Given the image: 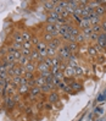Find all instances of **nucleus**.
<instances>
[{
  "label": "nucleus",
  "instance_id": "nucleus-23",
  "mask_svg": "<svg viewBox=\"0 0 106 121\" xmlns=\"http://www.w3.org/2000/svg\"><path fill=\"white\" fill-rule=\"evenodd\" d=\"M21 78H22V76H13V77H11V83H12L13 87H20Z\"/></svg>",
  "mask_w": 106,
  "mask_h": 121
},
{
  "label": "nucleus",
  "instance_id": "nucleus-6",
  "mask_svg": "<svg viewBox=\"0 0 106 121\" xmlns=\"http://www.w3.org/2000/svg\"><path fill=\"white\" fill-rule=\"evenodd\" d=\"M59 17H60V15H57L56 12H54V11L49 12V15H48V17H46V23H53V25H55L56 22H57Z\"/></svg>",
  "mask_w": 106,
  "mask_h": 121
},
{
  "label": "nucleus",
  "instance_id": "nucleus-2",
  "mask_svg": "<svg viewBox=\"0 0 106 121\" xmlns=\"http://www.w3.org/2000/svg\"><path fill=\"white\" fill-rule=\"evenodd\" d=\"M59 102H60V94H59V92L51 91L50 93H49V95H48V103L55 104V103H59Z\"/></svg>",
  "mask_w": 106,
  "mask_h": 121
},
{
  "label": "nucleus",
  "instance_id": "nucleus-14",
  "mask_svg": "<svg viewBox=\"0 0 106 121\" xmlns=\"http://www.w3.org/2000/svg\"><path fill=\"white\" fill-rule=\"evenodd\" d=\"M40 91H41V93H44V94H46V93L49 94L51 91H55V87L53 86L51 83H45L44 86L40 88Z\"/></svg>",
  "mask_w": 106,
  "mask_h": 121
},
{
  "label": "nucleus",
  "instance_id": "nucleus-12",
  "mask_svg": "<svg viewBox=\"0 0 106 121\" xmlns=\"http://www.w3.org/2000/svg\"><path fill=\"white\" fill-rule=\"evenodd\" d=\"M62 73H63V77H73L74 78V69L67 65V67L62 71Z\"/></svg>",
  "mask_w": 106,
  "mask_h": 121
},
{
  "label": "nucleus",
  "instance_id": "nucleus-52",
  "mask_svg": "<svg viewBox=\"0 0 106 121\" xmlns=\"http://www.w3.org/2000/svg\"><path fill=\"white\" fill-rule=\"evenodd\" d=\"M78 121H81V120H78Z\"/></svg>",
  "mask_w": 106,
  "mask_h": 121
},
{
  "label": "nucleus",
  "instance_id": "nucleus-11",
  "mask_svg": "<svg viewBox=\"0 0 106 121\" xmlns=\"http://www.w3.org/2000/svg\"><path fill=\"white\" fill-rule=\"evenodd\" d=\"M41 94V91H40V88L39 87H32L31 89H29V97L32 98V99H34V98H37V97H39Z\"/></svg>",
  "mask_w": 106,
  "mask_h": 121
},
{
  "label": "nucleus",
  "instance_id": "nucleus-1",
  "mask_svg": "<svg viewBox=\"0 0 106 121\" xmlns=\"http://www.w3.org/2000/svg\"><path fill=\"white\" fill-rule=\"evenodd\" d=\"M71 50L68 49V47H67V44L66 43H63L59 49H57V56L62 60V61H66V62H68V60H69V58H71Z\"/></svg>",
  "mask_w": 106,
  "mask_h": 121
},
{
  "label": "nucleus",
  "instance_id": "nucleus-20",
  "mask_svg": "<svg viewBox=\"0 0 106 121\" xmlns=\"http://www.w3.org/2000/svg\"><path fill=\"white\" fill-rule=\"evenodd\" d=\"M37 71H39V73H41V72H45V71H50V69H49L44 64V61H43V62H38L37 64Z\"/></svg>",
  "mask_w": 106,
  "mask_h": 121
},
{
  "label": "nucleus",
  "instance_id": "nucleus-41",
  "mask_svg": "<svg viewBox=\"0 0 106 121\" xmlns=\"http://www.w3.org/2000/svg\"><path fill=\"white\" fill-rule=\"evenodd\" d=\"M65 93H69V94H73V91H72V88H71V86H65V88L62 89Z\"/></svg>",
  "mask_w": 106,
  "mask_h": 121
},
{
  "label": "nucleus",
  "instance_id": "nucleus-45",
  "mask_svg": "<svg viewBox=\"0 0 106 121\" xmlns=\"http://www.w3.org/2000/svg\"><path fill=\"white\" fill-rule=\"evenodd\" d=\"M104 109L102 108H95V114H102Z\"/></svg>",
  "mask_w": 106,
  "mask_h": 121
},
{
  "label": "nucleus",
  "instance_id": "nucleus-25",
  "mask_svg": "<svg viewBox=\"0 0 106 121\" xmlns=\"http://www.w3.org/2000/svg\"><path fill=\"white\" fill-rule=\"evenodd\" d=\"M21 33H22V38H23V42H31V40H32L33 34H32L29 31H23V32H21Z\"/></svg>",
  "mask_w": 106,
  "mask_h": 121
},
{
  "label": "nucleus",
  "instance_id": "nucleus-46",
  "mask_svg": "<svg viewBox=\"0 0 106 121\" xmlns=\"http://www.w3.org/2000/svg\"><path fill=\"white\" fill-rule=\"evenodd\" d=\"M43 106H44V102H39V103H38V108H39V109H41Z\"/></svg>",
  "mask_w": 106,
  "mask_h": 121
},
{
  "label": "nucleus",
  "instance_id": "nucleus-44",
  "mask_svg": "<svg viewBox=\"0 0 106 121\" xmlns=\"http://www.w3.org/2000/svg\"><path fill=\"white\" fill-rule=\"evenodd\" d=\"M104 100H106V94H101L96 98V102H104Z\"/></svg>",
  "mask_w": 106,
  "mask_h": 121
},
{
  "label": "nucleus",
  "instance_id": "nucleus-17",
  "mask_svg": "<svg viewBox=\"0 0 106 121\" xmlns=\"http://www.w3.org/2000/svg\"><path fill=\"white\" fill-rule=\"evenodd\" d=\"M29 59H31V61H34V62L38 61V59H39V52H38L35 48H33L32 50H31V56H29Z\"/></svg>",
  "mask_w": 106,
  "mask_h": 121
},
{
  "label": "nucleus",
  "instance_id": "nucleus-31",
  "mask_svg": "<svg viewBox=\"0 0 106 121\" xmlns=\"http://www.w3.org/2000/svg\"><path fill=\"white\" fill-rule=\"evenodd\" d=\"M41 38H43V42H45L46 44L49 43V42H51V40L54 39L53 34H50V33H45V32H44V34H43V35H41Z\"/></svg>",
  "mask_w": 106,
  "mask_h": 121
},
{
  "label": "nucleus",
  "instance_id": "nucleus-47",
  "mask_svg": "<svg viewBox=\"0 0 106 121\" xmlns=\"http://www.w3.org/2000/svg\"><path fill=\"white\" fill-rule=\"evenodd\" d=\"M1 94H4V88L0 87V95H1Z\"/></svg>",
  "mask_w": 106,
  "mask_h": 121
},
{
  "label": "nucleus",
  "instance_id": "nucleus-29",
  "mask_svg": "<svg viewBox=\"0 0 106 121\" xmlns=\"http://www.w3.org/2000/svg\"><path fill=\"white\" fill-rule=\"evenodd\" d=\"M86 42H87V39L84 38V35L82 34V32H81L78 35H77V37H76V43L78 44V45H79V44H84Z\"/></svg>",
  "mask_w": 106,
  "mask_h": 121
},
{
  "label": "nucleus",
  "instance_id": "nucleus-21",
  "mask_svg": "<svg viewBox=\"0 0 106 121\" xmlns=\"http://www.w3.org/2000/svg\"><path fill=\"white\" fill-rule=\"evenodd\" d=\"M44 32L45 33H50V34H54L56 31H55V26L53 23H45L44 26Z\"/></svg>",
  "mask_w": 106,
  "mask_h": 121
},
{
  "label": "nucleus",
  "instance_id": "nucleus-35",
  "mask_svg": "<svg viewBox=\"0 0 106 121\" xmlns=\"http://www.w3.org/2000/svg\"><path fill=\"white\" fill-rule=\"evenodd\" d=\"M91 31H93V33H96V34H100V33L102 32L100 25H94V26H91Z\"/></svg>",
  "mask_w": 106,
  "mask_h": 121
},
{
  "label": "nucleus",
  "instance_id": "nucleus-27",
  "mask_svg": "<svg viewBox=\"0 0 106 121\" xmlns=\"http://www.w3.org/2000/svg\"><path fill=\"white\" fill-rule=\"evenodd\" d=\"M88 54L91 56V58H96V56L99 55V53L96 52V49L94 45H89L88 47Z\"/></svg>",
  "mask_w": 106,
  "mask_h": 121
},
{
  "label": "nucleus",
  "instance_id": "nucleus-50",
  "mask_svg": "<svg viewBox=\"0 0 106 121\" xmlns=\"http://www.w3.org/2000/svg\"><path fill=\"white\" fill-rule=\"evenodd\" d=\"M104 94H106V89H105V92H104Z\"/></svg>",
  "mask_w": 106,
  "mask_h": 121
},
{
  "label": "nucleus",
  "instance_id": "nucleus-36",
  "mask_svg": "<svg viewBox=\"0 0 106 121\" xmlns=\"http://www.w3.org/2000/svg\"><path fill=\"white\" fill-rule=\"evenodd\" d=\"M22 48H23V49H29V50H32L34 47L32 45L31 42H23V43H22Z\"/></svg>",
  "mask_w": 106,
  "mask_h": 121
},
{
  "label": "nucleus",
  "instance_id": "nucleus-13",
  "mask_svg": "<svg viewBox=\"0 0 106 121\" xmlns=\"http://www.w3.org/2000/svg\"><path fill=\"white\" fill-rule=\"evenodd\" d=\"M71 88H72V91H73V92H78V91H82V89H83V84H82V82H81V81L74 80V81H73V83L71 84Z\"/></svg>",
  "mask_w": 106,
  "mask_h": 121
},
{
  "label": "nucleus",
  "instance_id": "nucleus-49",
  "mask_svg": "<svg viewBox=\"0 0 106 121\" xmlns=\"http://www.w3.org/2000/svg\"><path fill=\"white\" fill-rule=\"evenodd\" d=\"M45 106H46V108H48V109H50V108H51V104H46Z\"/></svg>",
  "mask_w": 106,
  "mask_h": 121
},
{
  "label": "nucleus",
  "instance_id": "nucleus-34",
  "mask_svg": "<svg viewBox=\"0 0 106 121\" xmlns=\"http://www.w3.org/2000/svg\"><path fill=\"white\" fill-rule=\"evenodd\" d=\"M76 80V78H73V77H63V80H62V82L66 84V86H71V84L73 83V81Z\"/></svg>",
  "mask_w": 106,
  "mask_h": 121
},
{
  "label": "nucleus",
  "instance_id": "nucleus-7",
  "mask_svg": "<svg viewBox=\"0 0 106 121\" xmlns=\"http://www.w3.org/2000/svg\"><path fill=\"white\" fill-rule=\"evenodd\" d=\"M89 21H90V25L94 26V25H100L101 23V17H99L96 13L93 11L89 15Z\"/></svg>",
  "mask_w": 106,
  "mask_h": 121
},
{
  "label": "nucleus",
  "instance_id": "nucleus-19",
  "mask_svg": "<svg viewBox=\"0 0 106 121\" xmlns=\"http://www.w3.org/2000/svg\"><path fill=\"white\" fill-rule=\"evenodd\" d=\"M68 49L71 50V53H76V52H78V49H79V45L76 43V42H69V43H66Z\"/></svg>",
  "mask_w": 106,
  "mask_h": 121
},
{
  "label": "nucleus",
  "instance_id": "nucleus-3",
  "mask_svg": "<svg viewBox=\"0 0 106 121\" xmlns=\"http://www.w3.org/2000/svg\"><path fill=\"white\" fill-rule=\"evenodd\" d=\"M62 44H63V43H62L61 38H60V37H56V38H54L51 42H49L46 45H48V48H51V49H55V50H57V49H59Z\"/></svg>",
  "mask_w": 106,
  "mask_h": 121
},
{
  "label": "nucleus",
  "instance_id": "nucleus-8",
  "mask_svg": "<svg viewBox=\"0 0 106 121\" xmlns=\"http://www.w3.org/2000/svg\"><path fill=\"white\" fill-rule=\"evenodd\" d=\"M24 70H26V72L35 73V72H37V62H34V61H29V62H28L27 65L24 66Z\"/></svg>",
  "mask_w": 106,
  "mask_h": 121
},
{
  "label": "nucleus",
  "instance_id": "nucleus-4",
  "mask_svg": "<svg viewBox=\"0 0 106 121\" xmlns=\"http://www.w3.org/2000/svg\"><path fill=\"white\" fill-rule=\"evenodd\" d=\"M50 72L53 75L54 78H56V80H59V81H62L63 80V73H62V71L60 70V67H51L50 69Z\"/></svg>",
  "mask_w": 106,
  "mask_h": 121
},
{
  "label": "nucleus",
  "instance_id": "nucleus-37",
  "mask_svg": "<svg viewBox=\"0 0 106 121\" xmlns=\"http://www.w3.org/2000/svg\"><path fill=\"white\" fill-rule=\"evenodd\" d=\"M23 77L26 78L27 81H31V80H34V78H35V75L34 73H31V72H26L23 75Z\"/></svg>",
  "mask_w": 106,
  "mask_h": 121
},
{
  "label": "nucleus",
  "instance_id": "nucleus-15",
  "mask_svg": "<svg viewBox=\"0 0 106 121\" xmlns=\"http://www.w3.org/2000/svg\"><path fill=\"white\" fill-rule=\"evenodd\" d=\"M34 83H35V87L41 88V87H43L44 84L46 83V81H45V78H43L41 76H35V78H34Z\"/></svg>",
  "mask_w": 106,
  "mask_h": 121
},
{
  "label": "nucleus",
  "instance_id": "nucleus-39",
  "mask_svg": "<svg viewBox=\"0 0 106 121\" xmlns=\"http://www.w3.org/2000/svg\"><path fill=\"white\" fill-rule=\"evenodd\" d=\"M21 54H22L23 56H27V58H29V56H31V50H29V49H23V48H22V50H21Z\"/></svg>",
  "mask_w": 106,
  "mask_h": 121
},
{
  "label": "nucleus",
  "instance_id": "nucleus-5",
  "mask_svg": "<svg viewBox=\"0 0 106 121\" xmlns=\"http://www.w3.org/2000/svg\"><path fill=\"white\" fill-rule=\"evenodd\" d=\"M76 23H77V27L79 28V31L84 30V28L91 27V25H90V21H89L88 18H81L79 21H77Z\"/></svg>",
  "mask_w": 106,
  "mask_h": 121
},
{
  "label": "nucleus",
  "instance_id": "nucleus-26",
  "mask_svg": "<svg viewBox=\"0 0 106 121\" xmlns=\"http://www.w3.org/2000/svg\"><path fill=\"white\" fill-rule=\"evenodd\" d=\"M35 49H37L38 52H43V50H46V48H48V45H46V43L45 42H43V40H39V43L34 47Z\"/></svg>",
  "mask_w": 106,
  "mask_h": 121
},
{
  "label": "nucleus",
  "instance_id": "nucleus-30",
  "mask_svg": "<svg viewBox=\"0 0 106 121\" xmlns=\"http://www.w3.org/2000/svg\"><path fill=\"white\" fill-rule=\"evenodd\" d=\"M84 75V71L81 66H77L74 69V78H78V77H82Z\"/></svg>",
  "mask_w": 106,
  "mask_h": 121
},
{
  "label": "nucleus",
  "instance_id": "nucleus-24",
  "mask_svg": "<svg viewBox=\"0 0 106 121\" xmlns=\"http://www.w3.org/2000/svg\"><path fill=\"white\" fill-rule=\"evenodd\" d=\"M29 87H28V84H24V86H20L18 87V94L21 95H24L27 93H29Z\"/></svg>",
  "mask_w": 106,
  "mask_h": 121
},
{
  "label": "nucleus",
  "instance_id": "nucleus-40",
  "mask_svg": "<svg viewBox=\"0 0 106 121\" xmlns=\"http://www.w3.org/2000/svg\"><path fill=\"white\" fill-rule=\"evenodd\" d=\"M31 43H32V45H33V47H35V45H37V44L39 43V39H38V37H37V35H33V37H32Z\"/></svg>",
  "mask_w": 106,
  "mask_h": 121
},
{
  "label": "nucleus",
  "instance_id": "nucleus-28",
  "mask_svg": "<svg viewBox=\"0 0 106 121\" xmlns=\"http://www.w3.org/2000/svg\"><path fill=\"white\" fill-rule=\"evenodd\" d=\"M29 61H31V59H29V58H27V56H23V55H22V56H21V59L17 61V64H18L20 66H23V67H24V66H26Z\"/></svg>",
  "mask_w": 106,
  "mask_h": 121
},
{
  "label": "nucleus",
  "instance_id": "nucleus-9",
  "mask_svg": "<svg viewBox=\"0 0 106 121\" xmlns=\"http://www.w3.org/2000/svg\"><path fill=\"white\" fill-rule=\"evenodd\" d=\"M15 100H13V98L12 97H5V106H6V109L8 110H12L13 108H15Z\"/></svg>",
  "mask_w": 106,
  "mask_h": 121
},
{
  "label": "nucleus",
  "instance_id": "nucleus-43",
  "mask_svg": "<svg viewBox=\"0 0 106 121\" xmlns=\"http://www.w3.org/2000/svg\"><path fill=\"white\" fill-rule=\"evenodd\" d=\"M67 65H68V64H67L66 61H61V64H60V66H59V67H60V70H61V71H63V70H65V69L67 67Z\"/></svg>",
  "mask_w": 106,
  "mask_h": 121
},
{
  "label": "nucleus",
  "instance_id": "nucleus-32",
  "mask_svg": "<svg viewBox=\"0 0 106 121\" xmlns=\"http://www.w3.org/2000/svg\"><path fill=\"white\" fill-rule=\"evenodd\" d=\"M9 47L12 49V50H18V52L22 50V44H21V43H16V42H12V44H10Z\"/></svg>",
  "mask_w": 106,
  "mask_h": 121
},
{
  "label": "nucleus",
  "instance_id": "nucleus-51",
  "mask_svg": "<svg viewBox=\"0 0 106 121\" xmlns=\"http://www.w3.org/2000/svg\"><path fill=\"white\" fill-rule=\"evenodd\" d=\"M99 121H102V120H99Z\"/></svg>",
  "mask_w": 106,
  "mask_h": 121
},
{
  "label": "nucleus",
  "instance_id": "nucleus-48",
  "mask_svg": "<svg viewBox=\"0 0 106 121\" xmlns=\"http://www.w3.org/2000/svg\"><path fill=\"white\" fill-rule=\"evenodd\" d=\"M102 35H104V39H105V43H106V32H102Z\"/></svg>",
  "mask_w": 106,
  "mask_h": 121
},
{
  "label": "nucleus",
  "instance_id": "nucleus-38",
  "mask_svg": "<svg viewBox=\"0 0 106 121\" xmlns=\"http://www.w3.org/2000/svg\"><path fill=\"white\" fill-rule=\"evenodd\" d=\"M63 10H65V9L61 8L60 5H55V8H54V12H56L57 15H61V13L63 12Z\"/></svg>",
  "mask_w": 106,
  "mask_h": 121
},
{
  "label": "nucleus",
  "instance_id": "nucleus-22",
  "mask_svg": "<svg viewBox=\"0 0 106 121\" xmlns=\"http://www.w3.org/2000/svg\"><path fill=\"white\" fill-rule=\"evenodd\" d=\"M95 44H98V45H100L101 48H104V49H106V43H105V39H104V35H102V32L98 35V40H96V43Z\"/></svg>",
  "mask_w": 106,
  "mask_h": 121
},
{
  "label": "nucleus",
  "instance_id": "nucleus-16",
  "mask_svg": "<svg viewBox=\"0 0 106 121\" xmlns=\"http://www.w3.org/2000/svg\"><path fill=\"white\" fill-rule=\"evenodd\" d=\"M12 42H16V43H23V38H22V33L21 32H13L12 34Z\"/></svg>",
  "mask_w": 106,
  "mask_h": 121
},
{
  "label": "nucleus",
  "instance_id": "nucleus-33",
  "mask_svg": "<svg viewBox=\"0 0 106 121\" xmlns=\"http://www.w3.org/2000/svg\"><path fill=\"white\" fill-rule=\"evenodd\" d=\"M46 53H48V58H54V56L57 55V50L51 48H46Z\"/></svg>",
  "mask_w": 106,
  "mask_h": 121
},
{
  "label": "nucleus",
  "instance_id": "nucleus-10",
  "mask_svg": "<svg viewBox=\"0 0 106 121\" xmlns=\"http://www.w3.org/2000/svg\"><path fill=\"white\" fill-rule=\"evenodd\" d=\"M94 12L99 17H104L106 15V5H99L96 9H94Z\"/></svg>",
  "mask_w": 106,
  "mask_h": 121
},
{
  "label": "nucleus",
  "instance_id": "nucleus-42",
  "mask_svg": "<svg viewBox=\"0 0 106 121\" xmlns=\"http://www.w3.org/2000/svg\"><path fill=\"white\" fill-rule=\"evenodd\" d=\"M100 26H101V30H102V32H106V18L101 20V23H100Z\"/></svg>",
  "mask_w": 106,
  "mask_h": 121
},
{
  "label": "nucleus",
  "instance_id": "nucleus-18",
  "mask_svg": "<svg viewBox=\"0 0 106 121\" xmlns=\"http://www.w3.org/2000/svg\"><path fill=\"white\" fill-rule=\"evenodd\" d=\"M55 5H56V1H45L44 3V9L49 12H51V11H54Z\"/></svg>",
  "mask_w": 106,
  "mask_h": 121
}]
</instances>
